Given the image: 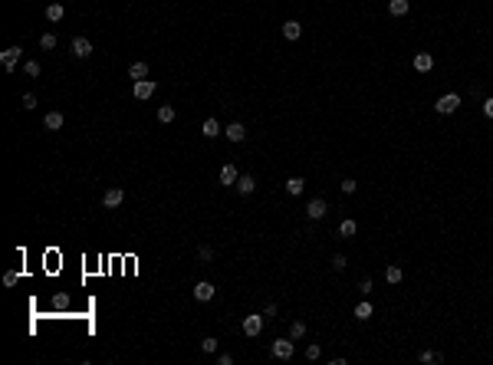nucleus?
<instances>
[{"mask_svg": "<svg viewBox=\"0 0 493 365\" xmlns=\"http://www.w3.org/2000/svg\"><path fill=\"white\" fill-rule=\"evenodd\" d=\"M434 109H438V115H451V112H457V109H461V95H457V92H447V95H441Z\"/></svg>", "mask_w": 493, "mask_h": 365, "instance_id": "f257e3e1", "label": "nucleus"}, {"mask_svg": "<svg viewBox=\"0 0 493 365\" xmlns=\"http://www.w3.org/2000/svg\"><path fill=\"white\" fill-rule=\"evenodd\" d=\"M201 349L207 352V356H211V352H217V339H211V336H207V339L201 342Z\"/></svg>", "mask_w": 493, "mask_h": 365, "instance_id": "72a5a7b5", "label": "nucleus"}, {"mask_svg": "<svg viewBox=\"0 0 493 365\" xmlns=\"http://www.w3.org/2000/svg\"><path fill=\"white\" fill-rule=\"evenodd\" d=\"M401 277H405V273H401V267L398 263H388V267H385V280H388V283H401Z\"/></svg>", "mask_w": 493, "mask_h": 365, "instance_id": "a211bd4d", "label": "nucleus"}, {"mask_svg": "<svg viewBox=\"0 0 493 365\" xmlns=\"http://www.w3.org/2000/svg\"><path fill=\"white\" fill-rule=\"evenodd\" d=\"M303 188H306L303 178H290V181H286V191H290L293 198H296V194H303Z\"/></svg>", "mask_w": 493, "mask_h": 365, "instance_id": "b1692460", "label": "nucleus"}, {"mask_svg": "<svg viewBox=\"0 0 493 365\" xmlns=\"http://www.w3.org/2000/svg\"><path fill=\"white\" fill-rule=\"evenodd\" d=\"M122 201H125V191H122V188H109V191H105V198H102V204H105V207H118Z\"/></svg>", "mask_w": 493, "mask_h": 365, "instance_id": "9b49d317", "label": "nucleus"}, {"mask_svg": "<svg viewBox=\"0 0 493 365\" xmlns=\"http://www.w3.org/2000/svg\"><path fill=\"white\" fill-rule=\"evenodd\" d=\"M217 365H234V356H230V352H220V356H217Z\"/></svg>", "mask_w": 493, "mask_h": 365, "instance_id": "4c0bfd02", "label": "nucleus"}, {"mask_svg": "<svg viewBox=\"0 0 493 365\" xmlns=\"http://www.w3.org/2000/svg\"><path fill=\"white\" fill-rule=\"evenodd\" d=\"M237 178H240V171H237V165H224L220 168V184H237Z\"/></svg>", "mask_w": 493, "mask_h": 365, "instance_id": "f8f14e48", "label": "nucleus"}, {"mask_svg": "<svg viewBox=\"0 0 493 365\" xmlns=\"http://www.w3.org/2000/svg\"><path fill=\"white\" fill-rule=\"evenodd\" d=\"M421 362H424V365H438V362H444V356H441V352H434V349H424V352H421Z\"/></svg>", "mask_w": 493, "mask_h": 365, "instance_id": "5701e85b", "label": "nucleus"}, {"mask_svg": "<svg viewBox=\"0 0 493 365\" xmlns=\"http://www.w3.org/2000/svg\"><path fill=\"white\" fill-rule=\"evenodd\" d=\"M319 356H322V349L316 346V342H309V346H306V362H316Z\"/></svg>", "mask_w": 493, "mask_h": 365, "instance_id": "c85d7f7f", "label": "nucleus"}, {"mask_svg": "<svg viewBox=\"0 0 493 365\" xmlns=\"http://www.w3.org/2000/svg\"><path fill=\"white\" fill-rule=\"evenodd\" d=\"M326 211H329L326 198H313V201H309V207H306V214H309V221H322V217H326Z\"/></svg>", "mask_w": 493, "mask_h": 365, "instance_id": "20e7f679", "label": "nucleus"}, {"mask_svg": "<svg viewBox=\"0 0 493 365\" xmlns=\"http://www.w3.org/2000/svg\"><path fill=\"white\" fill-rule=\"evenodd\" d=\"M43 128H49V132H59V128H63V112H46Z\"/></svg>", "mask_w": 493, "mask_h": 365, "instance_id": "ddd939ff", "label": "nucleus"}, {"mask_svg": "<svg viewBox=\"0 0 493 365\" xmlns=\"http://www.w3.org/2000/svg\"><path fill=\"white\" fill-rule=\"evenodd\" d=\"M359 290H362V296L372 293V277H362V280H359Z\"/></svg>", "mask_w": 493, "mask_h": 365, "instance_id": "c9c22d12", "label": "nucleus"}, {"mask_svg": "<svg viewBox=\"0 0 493 365\" xmlns=\"http://www.w3.org/2000/svg\"><path fill=\"white\" fill-rule=\"evenodd\" d=\"M197 260L211 263V260H214V247H211V244H201V247H197Z\"/></svg>", "mask_w": 493, "mask_h": 365, "instance_id": "393cba45", "label": "nucleus"}, {"mask_svg": "<svg viewBox=\"0 0 493 365\" xmlns=\"http://www.w3.org/2000/svg\"><path fill=\"white\" fill-rule=\"evenodd\" d=\"M263 319L266 316H257V313H253V316H243V333L250 336V339H257V336L263 333Z\"/></svg>", "mask_w": 493, "mask_h": 365, "instance_id": "7ed1b4c3", "label": "nucleus"}, {"mask_svg": "<svg viewBox=\"0 0 493 365\" xmlns=\"http://www.w3.org/2000/svg\"><path fill=\"white\" fill-rule=\"evenodd\" d=\"M224 135H227L230 142H243V138H247V128H243V122H230V125L224 128Z\"/></svg>", "mask_w": 493, "mask_h": 365, "instance_id": "9d476101", "label": "nucleus"}, {"mask_svg": "<svg viewBox=\"0 0 493 365\" xmlns=\"http://www.w3.org/2000/svg\"><path fill=\"white\" fill-rule=\"evenodd\" d=\"M484 115H487V119H493V99H484Z\"/></svg>", "mask_w": 493, "mask_h": 365, "instance_id": "58836bf2", "label": "nucleus"}, {"mask_svg": "<svg viewBox=\"0 0 493 365\" xmlns=\"http://www.w3.org/2000/svg\"><path fill=\"white\" fill-rule=\"evenodd\" d=\"M204 138H214V135H220V125H217V119H204Z\"/></svg>", "mask_w": 493, "mask_h": 365, "instance_id": "412c9836", "label": "nucleus"}, {"mask_svg": "<svg viewBox=\"0 0 493 365\" xmlns=\"http://www.w3.org/2000/svg\"><path fill=\"white\" fill-rule=\"evenodd\" d=\"M39 49H56V33H43L39 36Z\"/></svg>", "mask_w": 493, "mask_h": 365, "instance_id": "cd10ccee", "label": "nucleus"}, {"mask_svg": "<svg viewBox=\"0 0 493 365\" xmlns=\"http://www.w3.org/2000/svg\"><path fill=\"white\" fill-rule=\"evenodd\" d=\"M53 310H59V313L69 310V293H56L53 296Z\"/></svg>", "mask_w": 493, "mask_h": 365, "instance_id": "a878e982", "label": "nucleus"}, {"mask_svg": "<svg viewBox=\"0 0 493 365\" xmlns=\"http://www.w3.org/2000/svg\"><path fill=\"white\" fill-rule=\"evenodd\" d=\"M355 319H362V323L372 319V303H368V300H362L359 306H355Z\"/></svg>", "mask_w": 493, "mask_h": 365, "instance_id": "4be33fe9", "label": "nucleus"}, {"mask_svg": "<svg viewBox=\"0 0 493 365\" xmlns=\"http://www.w3.org/2000/svg\"><path fill=\"white\" fill-rule=\"evenodd\" d=\"M132 92H135V99H141V102H145V99H151V95H155V79H138Z\"/></svg>", "mask_w": 493, "mask_h": 365, "instance_id": "39448f33", "label": "nucleus"}, {"mask_svg": "<svg viewBox=\"0 0 493 365\" xmlns=\"http://www.w3.org/2000/svg\"><path fill=\"white\" fill-rule=\"evenodd\" d=\"M339 188H342L345 194H355V188H359V181H355V178H345V181L339 184Z\"/></svg>", "mask_w": 493, "mask_h": 365, "instance_id": "473e14b6", "label": "nucleus"}, {"mask_svg": "<svg viewBox=\"0 0 493 365\" xmlns=\"http://www.w3.org/2000/svg\"><path fill=\"white\" fill-rule=\"evenodd\" d=\"M408 7H411L408 0H388V13H392V16H405Z\"/></svg>", "mask_w": 493, "mask_h": 365, "instance_id": "6ab92c4d", "label": "nucleus"}, {"mask_svg": "<svg viewBox=\"0 0 493 365\" xmlns=\"http://www.w3.org/2000/svg\"><path fill=\"white\" fill-rule=\"evenodd\" d=\"M303 336H306V323H303V319H296V323L290 326V339H303Z\"/></svg>", "mask_w": 493, "mask_h": 365, "instance_id": "bb28decb", "label": "nucleus"}, {"mask_svg": "<svg viewBox=\"0 0 493 365\" xmlns=\"http://www.w3.org/2000/svg\"><path fill=\"white\" fill-rule=\"evenodd\" d=\"M431 66H434V56L431 53H415V69L418 72H431Z\"/></svg>", "mask_w": 493, "mask_h": 365, "instance_id": "4468645a", "label": "nucleus"}, {"mask_svg": "<svg viewBox=\"0 0 493 365\" xmlns=\"http://www.w3.org/2000/svg\"><path fill=\"white\" fill-rule=\"evenodd\" d=\"M234 188L240 191L243 198H250L253 191H257V178H253V175H240V178H237V184H234Z\"/></svg>", "mask_w": 493, "mask_h": 365, "instance_id": "0eeeda50", "label": "nucleus"}, {"mask_svg": "<svg viewBox=\"0 0 493 365\" xmlns=\"http://www.w3.org/2000/svg\"><path fill=\"white\" fill-rule=\"evenodd\" d=\"M299 33H303V26H299L296 20H286V23H283V36H286V40H299Z\"/></svg>", "mask_w": 493, "mask_h": 365, "instance_id": "dca6fc26", "label": "nucleus"}, {"mask_svg": "<svg viewBox=\"0 0 493 365\" xmlns=\"http://www.w3.org/2000/svg\"><path fill=\"white\" fill-rule=\"evenodd\" d=\"M63 13H66L63 3H49V7H46V20H49V23H59V20H63Z\"/></svg>", "mask_w": 493, "mask_h": 365, "instance_id": "f3484780", "label": "nucleus"}, {"mask_svg": "<svg viewBox=\"0 0 493 365\" xmlns=\"http://www.w3.org/2000/svg\"><path fill=\"white\" fill-rule=\"evenodd\" d=\"M174 119H178V109H174V105H161V109H158V122L168 125V122H174Z\"/></svg>", "mask_w": 493, "mask_h": 365, "instance_id": "aec40b11", "label": "nucleus"}, {"mask_svg": "<svg viewBox=\"0 0 493 365\" xmlns=\"http://www.w3.org/2000/svg\"><path fill=\"white\" fill-rule=\"evenodd\" d=\"M89 53H92V43H89L86 36H76V40H72V56H76V59H86Z\"/></svg>", "mask_w": 493, "mask_h": 365, "instance_id": "1a4fd4ad", "label": "nucleus"}, {"mask_svg": "<svg viewBox=\"0 0 493 365\" xmlns=\"http://www.w3.org/2000/svg\"><path fill=\"white\" fill-rule=\"evenodd\" d=\"M23 72L30 76V79H36V76H39V63H36V59H30V63L23 66Z\"/></svg>", "mask_w": 493, "mask_h": 365, "instance_id": "7c9ffc66", "label": "nucleus"}, {"mask_svg": "<svg viewBox=\"0 0 493 365\" xmlns=\"http://www.w3.org/2000/svg\"><path fill=\"white\" fill-rule=\"evenodd\" d=\"M194 300H197V303H211V300H214V283H207V280L194 283Z\"/></svg>", "mask_w": 493, "mask_h": 365, "instance_id": "423d86ee", "label": "nucleus"}, {"mask_svg": "<svg viewBox=\"0 0 493 365\" xmlns=\"http://www.w3.org/2000/svg\"><path fill=\"white\" fill-rule=\"evenodd\" d=\"M270 352H273V359H293V352H296V346H293V339H276L273 346H270Z\"/></svg>", "mask_w": 493, "mask_h": 365, "instance_id": "f03ea898", "label": "nucleus"}, {"mask_svg": "<svg viewBox=\"0 0 493 365\" xmlns=\"http://www.w3.org/2000/svg\"><path fill=\"white\" fill-rule=\"evenodd\" d=\"M20 53H23L20 46H7V49H3V53H0V63H3V69H13L16 59H20Z\"/></svg>", "mask_w": 493, "mask_h": 365, "instance_id": "6e6552de", "label": "nucleus"}, {"mask_svg": "<svg viewBox=\"0 0 493 365\" xmlns=\"http://www.w3.org/2000/svg\"><path fill=\"white\" fill-rule=\"evenodd\" d=\"M128 79H148V63H132L128 66Z\"/></svg>", "mask_w": 493, "mask_h": 365, "instance_id": "2eb2a0df", "label": "nucleus"}, {"mask_svg": "<svg viewBox=\"0 0 493 365\" xmlns=\"http://www.w3.org/2000/svg\"><path fill=\"white\" fill-rule=\"evenodd\" d=\"M23 109H36V95H33V92L23 95Z\"/></svg>", "mask_w": 493, "mask_h": 365, "instance_id": "e433bc0d", "label": "nucleus"}, {"mask_svg": "<svg viewBox=\"0 0 493 365\" xmlns=\"http://www.w3.org/2000/svg\"><path fill=\"white\" fill-rule=\"evenodd\" d=\"M332 267H336V270H345V267H349L345 254H336V257H332Z\"/></svg>", "mask_w": 493, "mask_h": 365, "instance_id": "f704fd0d", "label": "nucleus"}, {"mask_svg": "<svg viewBox=\"0 0 493 365\" xmlns=\"http://www.w3.org/2000/svg\"><path fill=\"white\" fill-rule=\"evenodd\" d=\"M16 283H20V273H16V270H7V273H3V286H16Z\"/></svg>", "mask_w": 493, "mask_h": 365, "instance_id": "2f4dec72", "label": "nucleus"}, {"mask_svg": "<svg viewBox=\"0 0 493 365\" xmlns=\"http://www.w3.org/2000/svg\"><path fill=\"white\" fill-rule=\"evenodd\" d=\"M355 221H342V227H339V234H342V237H355Z\"/></svg>", "mask_w": 493, "mask_h": 365, "instance_id": "c756f323", "label": "nucleus"}]
</instances>
